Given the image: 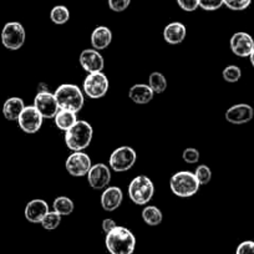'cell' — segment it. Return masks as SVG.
Wrapping results in <instances>:
<instances>
[{"label":"cell","mask_w":254,"mask_h":254,"mask_svg":"<svg viewBox=\"0 0 254 254\" xmlns=\"http://www.w3.org/2000/svg\"><path fill=\"white\" fill-rule=\"evenodd\" d=\"M155 92L146 84H136L131 86L128 91V97L137 105H146L152 101Z\"/></svg>","instance_id":"cell-20"},{"label":"cell","mask_w":254,"mask_h":254,"mask_svg":"<svg viewBox=\"0 0 254 254\" xmlns=\"http://www.w3.org/2000/svg\"><path fill=\"white\" fill-rule=\"evenodd\" d=\"M249 60H251V64H252V66L254 67V50L252 51V54L249 55Z\"/></svg>","instance_id":"cell-38"},{"label":"cell","mask_w":254,"mask_h":254,"mask_svg":"<svg viewBox=\"0 0 254 254\" xmlns=\"http://www.w3.org/2000/svg\"><path fill=\"white\" fill-rule=\"evenodd\" d=\"M34 106L44 119H54L60 110L55 95L51 94L50 91L38 92L34 99Z\"/></svg>","instance_id":"cell-11"},{"label":"cell","mask_w":254,"mask_h":254,"mask_svg":"<svg viewBox=\"0 0 254 254\" xmlns=\"http://www.w3.org/2000/svg\"><path fill=\"white\" fill-rule=\"evenodd\" d=\"M44 117L41 116L40 112L35 109V106H25L21 115L18 119L19 127L25 133H36L43 126Z\"/></svg>","instance_id":"cell-10"},{"label":"cell","mask_w":254,"mask_h":254,"mask_svg":"<svg viewBox=\"0 0 254 254\" xmlns=\"http://www.w3.org/2000/svg\"><path fill=\"white\" fill-rule=\"evenodd\" d=\"M136 161H137L136 151L130 146H121L111 153L109 165L115 172H126L135 166Z\"/></svg>","instance_id":"cell-7"},{"label":"cell","mask_w":254,"mask_h":254,"mask_svg":"<svg viewBox=\"0 0 254 254\" xmlns=\"http://www.w3.org/2000/svg\"><path fill=\"white\" fill-rule=\"evenodd\" d=\"M109 8L115 13H122L131 4V0H107Z\"/></svg>","instance_id":"cell-33"},{"label":"cell","mask_w":254,"mask_h":254,"mask_svg":"<svg viewBox=\"0 0 254 254\" xmlns=\"http://www.w3.org/2000/svg\"><path fill=\"white\" fill-rule=\"evenodd\" d=\"M186 35H187V29L180 21L170 23L163 29V39L166 43L171 44V45H178V44L183 43Z\"/></svg>","instance_id":"cell-18"},{"label":"cell","mask_w":254,"mask_h":254,"mask_svg":"<svg viewBox=\"0 0 254 254\" xmlns=\"http://www.w3.org/2000/svg\"><path fill=\"white\" fill-rule=\"evenodd\" d=\"M61 217L63 216H60L58 212L50 211L45 217H44V219L41 221L40 224L43 226L44 229H46V231H54V229H56L60 226Z\"/></svg>","instance_id":"cell-27"},{"label":"cell","mask_w":254,"mask_h":254,"mask_svg":"<svg viewBox=\"0 0 254 254\" xmlns=\"http://www.w3.org/2000/svg\"><path fill=\"white\" fill-rule=\"evenodd\" d=\"M50 19L56 25H64L70 20V10L65 5H56L51 9Z\"/></svg>","instance_id":"cell-26"},{"label":"cell","mask_w":254,"mask_h":254,"mask_svg":"<svg viewBox=\"0 0 254 254\" xmlns=\"http://www.w3.org/2000/svg\"><path fill=\"white\" fill-rule=\"evenodd\" d=\"M148 86L155 94H163L167 89V79L161 72L155 71L148 77Z\"/></svg>","instance_id":"cell-25"},{"label":"cell","mask_w":254,"mask_h":254,"mask_svg":"<svg viewBox=\"0 0 254 254\" xmlns=\"http://www.w3.org/2000/svg\"><path fill=\"white\" fill-rule=\"evenodd\" d=\"M105 244L110 254H133L136 248V238L130 229L117 226L106 234Z\"/></svg>","instance_id":"cell-1"},{"label":"cell","mask_w":254,"mask_h":254,"mask_svg":"<svg viewBox=\"0 0 254 254\" xmlns=\"http://www.w3.org/2000/svg\"><path fill=\"white\" fill-rule=\"evenodd\" d=\"M87 181L91 186L92 190H101L109 187V183L111 181V171L105 163H96L92 165L87 173Z\"/></svg>","instance_id":"cell-12"},{"label":"cell","mask_w":254,"mask_h":254,"mask_svg":"<svg viewBox=\"0 0 254 254\" xmlns=\"http://www.w3.org/2000/svg\"><path fill=\"white\" fill-rule=\"evenodd\" d=\"M80 65L82 69L89 74H94V72H102L105 67V60L100 51L95 50V49H86L80 54Z\"/></svg>","instance_id":"cell-14"},{"label":"cell","mask_w":254,"mask_h":254,"mask_svg":"<svg viewBox=\"0 0 254 254\" xmlns=\"http://www.w3.org/2000/svg\"><path fill=\"white\" fill-rule=\"evenodd\" d=\"M224 5V0H199V8L207 11H214Z\"/></svg>","instance_id":"cell-31"},{"label":"cell","mask_w":254,"mask_h":254,"mask_svg":"<svg viewBox=\"0 0 254 254\" xmlns=\"http://www.w3.org/2000/svg\"><path fill=\"white\" fill-rule=\"evenodd\" d=\"M176 1L178 6L187 13L196 11L199 8V0H176Z\"/></svg>","instance_id":"cell-34"},{"label":"cell","mask_w":254,"mask_h":254,"mask_svg":"<svg viewBox=\"0 0 254 254\" xmlns=\"http://www.w3.org/2000/svg\"><path fill=\"white\" fill-rule=\"evenodd\" d=\"M24 109H25V104H24L23 99L9 97L3 105V115L8 121H18Z\"/></svg>","instance_id":"cell-21"},{"label":"cell","mask_w":254,"mask_h":254,"mask_svg":"<svg viewBox=\"0 0 254 254\" xmlns=\"http://www.w3.org/2000/svg\"><path fill=\"white\" fill-rule=\"evenodd\" d=\"M110 87L109 79L104 72L89 74L82 84V91L87 97L92 100L102 99L107 94Z\"/></svg>","instance_id":"cell-8"},{"label":"cell","mask_w":254,"mask_h":254,"mask_svg":"<svg viewBox=\"0 0 254 254\" xmlns=\"http://www.w3.org/2000/svg\"><path fill=\"white\" fill-rule=\"evenodd\" d=\"M194 176H196V178H197V181L199 182V185L204 186V185H207V183L211 182L212 171L208 166L201 165L196 168V171H194Z\"/></svg>","instance_id":"cell-29"},{"label":"cell","mask_w":254,"mask_h":254,"mask_svg":"<svg viewBox=\"0 0 254 254\" xmlns=\"http://www.w3.org/2000/svg\"><path fill=\"white\" fill-rule=\"evenodd\" d=\"M26 33L24 26L18 21H10L4 25L1 30V44L8 50L16 51L23 48L25 43Z\"/></svg>","instance_id":"cell-6"},{"label":"cell","mask_w":254,"mask_h":254,"mask_svg":"<svg viewBox=\"0 0 254 254\" xmlns=\"http://www.w3.org/2000/svg\"><path fill=\"white\" fill-rule=\"evenodd\" d=\"M199 182L194 173L190 171H180L175 173L170 180V188L175 196L180 198L193 197L199 190Z\"/></svg>","instance_id":"cell-4"},{"label":"cell","mask_w":254,"mask_h":254,"mask_svg":"<svg viewBox=\"0 0 254 254\" xmlns=\"http://www.w3.org/2000/svg\"><path fill=\"white\" fill-rule=\"evenodd\" d=\"M122 201H124V192L116 186L105 188L101 194V207L106 212L116 211L121 206Z\"/></svg>","instance_id":"cell-16"},{"label":"cell","mask_w":254,"mask_h":254,"mask_svg":"<svg viewBox=\"0 0 254 254\" xmlns=\"http://www.w3.org/2000/svg\"><path fill=\"white\" fill-rule=\"evenodd\" d=\"M142 216L143 222H145L147 226L151 227H156L158 224L162 223V219H163V214L161 212L160 208H157L156 206H147L142 209Z\"/></svg>","instance_id":"cell-23"},{"label":"cell","mask_w":254,"mask_h":254,"mask_svg":"<svg viewBox=\"0 0 254 254\" xmlns=\"http://www.w3.org/2000/svg\"><path fill=\"white\" fill-rule=\"evenodd\" d=\"M182 158L186 163L193 165V163H197L199 161V151L193 147L186 148L182 153Z\"/></svg>","instance_id":"cell-32"},{"label":"cell","mask_w":254,"mask_h":254,"mask_svg":"<svg viewBox=\"0 0 254 254\" xmlns=\"http://www.w3.org/2000/svg\"><path fill=\"white\" fill-rule=\"evenodd\" d=\"M236 254H254V242L244 241L237 247Z\"/></svg>","instance_id":"cell-35"},{"label":"cell","mask_w":254,"mask_h":254,"mask_svg":"<svg viewBox=\"0 0 254 254\" xmlns=\"http://www.w3.org/2000/svg\"><path fill=\"white\" fill-rule=\"evenodd\" d=\"M112 41V31L107 26H97L91 34V46L95 50H105Z\"/></svg>","instance_id":"cell-19"},{"label":"cell","mask_w":254,"mask_h":254,"mask_svg":"<svg viewBox=\"0 0 254 254\" xmlns=\"http://www.w3.org/2000/svg\"><path fill=\"white\" fill-rule=\"evenodd\" d=\"M155 194V185L147 176H137L128 186V197L137 206H146Z\"/></svg>","instance_id":"cell-5"},{"label":"cell","mask_w":254,"mask_h":254,"mask_svg":"<svg viewBox=\"0 0 254 254\" xmlns=\"http://www.w3.org/2000/svg\"><path fill=\"white\" fill-rule=\"evenodd\" d=\"M232 53L239 58H249L252 51L254 50V39L244 31H238L233 34L229 41Z\"/></svg>","instance_id":"cell-13"},{"label":"cell","mask_w":254,"mask_h":254,"mask_svg":"<svg viewBox=\"0 0 254 254\" xmlns=\"http://www.w3.org/2000/svg\"><path fill=\"white\" fill-rule=\"evenodd\" d=\"M60 110H66L77 114L85 104L84 92L74 84H63L54 92Z\"/></svg>","instance_id":"cell-2"},{"label":"cell","mask_w":254,"mask_h":254,"mask_svg":"<svg viewBox=\"0 0 254 254\" xmlns=\"http://www.w3.org/2000/svg\"><path fill=\"white\" fill-rule=\"evenodd\" d=\"M94 136L92 126L85 120H77L76 124L65 132V143L72 152L84 151L90 146Z\"/></svg>","instance_id":"cell-3"},{"label":"cell","mask_w":254,"mask_h":254,"mask_svg":"<svg viewBox=\"0 0 254 254\" xmlns=\"http://www.w3.org/2000/svg\"><path fill=\"white\" fill-rule=\"evenodd\" d=\"M222 77H223L224 81L231 82V84L239 81L242 77L241 67H238L237 65H228V66L224 67V70L222 71Z\"/></svg>","instance_id":"cell-28"},{"label":"cell","mask_w":254,"mask_h":254,"mask_svg":"<svg viewBox=\"0 0 254 254\" xmlns=\"http://www.w3.org/2000/svg\"><path fill=\"white\" fill-rule=\"evenodd\" d=\"M48 91H49V86L46 84L40 82V84L38 85V92H48Z\"/></svg>","instance_id":"cell-37"},{"label":"cell","mask_w":254,"mask_h":254,"mask_svg":"<svg viewBox=\"0 0 254 254\" xmlns=\"http://www.w3.org/2000/svg\"><path fill=\"white\" fill-rule=\"evenodd\" d=\"M254 117V110L248 104H237L226 111V120L233 125H243L252 121Z\"/></svg>","instance_id":"cell-15"},{"label":"cell","mask_w":254,"mask_h":254,"mask_svg":"<svg viewBox=\"0 0 254 254\" xmlns=\"http://www.w3.org/2000/svg\"><path fill=\"white\" fill-rule=\"evenodd\" d=\"M54 121H55V125L59 130L66 132L77 122V114L66 111V110H59L56 116L54 117Z\"/></svg>","instance_id":"cell-22"},{"label":"cell","mask_w":254,"mask_h":254,"mask_svg":"<svg viewBox=\"0 0 254 254\" xmlns=\"http://www.w3.org/2000/svg\"><path fill=\"white\" fill-rule=\"evenodd\" d=\"M74 202L66 196L56 197L53 202V211L58 212L60 216H69L74 212Z\"/></svg>","instance_id":"cell-24"},{"label":"cell","mask_w":254,"mask_h":254,"mask_svg":"<svg viewBox=\"0 0 254 254\" xmlns=\"http://www.w3.org/2000/svg\"><path fill=\"white\" fill-rule=\"evenodd\" d=\"M117 227L116 222L114 221V219L111 218H106L102 221V231L105 232V234L110 233V232L112 231V229H115Z\"/></svg>","instance_id":"cell-36"},{"label":"cell","mask_w":254,"mask_h":254,"mask_svg":"<svg viewBox=\"0 0 254 254\" xmlns=\"http://www.w3.org/2000/svg\"><path fill=\"white\" fill-rule=\"evenodd\" d=\"M50 212L48 202L44 199H33V201L28 202L25 207V218L28 219L30 223H41L44 217Z\"/></svg>","instance_id":"cell-17"},{"label":"cell","mask_w":254,"mask_h":254,"mask_svg":"<svg viewBox=\"0 0 254 254\" xmlns=\"http://www.w3.org/2000/svg\"><path fill=\"white\" fill-rule=\"evenodd\" d=\"M252 0H224V5L233 11H242L249 8Z\"/></svg>","instance_id":"cell-30"},{"label":"cell","mask_w":254,"mask_h":254,"mask_svg":"<svg viewBox=\"0 0 254 254\" xmlns=\"http://www.w3.org/2000/svg\"><path fill=\"white\" fill-rule=\"evenodd\" d=\"M91 167V158H90L87 153L82 152V151L72 152L67 157L66 162H65V168H66L67 173L71 175L72 177H84V176H87Z\"/></svg>","instance_id":"cell-9"}]
</instances>
